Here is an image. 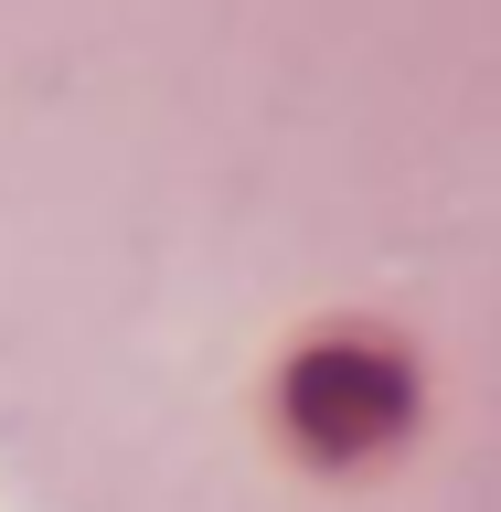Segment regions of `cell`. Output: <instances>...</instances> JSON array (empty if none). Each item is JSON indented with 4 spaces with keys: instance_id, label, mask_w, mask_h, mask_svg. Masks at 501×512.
<instances>
[{
    "instance_id": "1",
    "label": "cell",
    "mask_w": 501,
    "mask_h": 512,
    "mask_svg": "<svg viewBox=\"0 0 501 512\" xmlns=\"http://www.w3.org/2000/svg\"><path fill=\"white\" fill-rule=\"evenodd\" d=\"M288 416H299V438L352 459V448H384L406 427V363L384 342H320L299 374H288Z\"/></svg>"
}]
</instances>
